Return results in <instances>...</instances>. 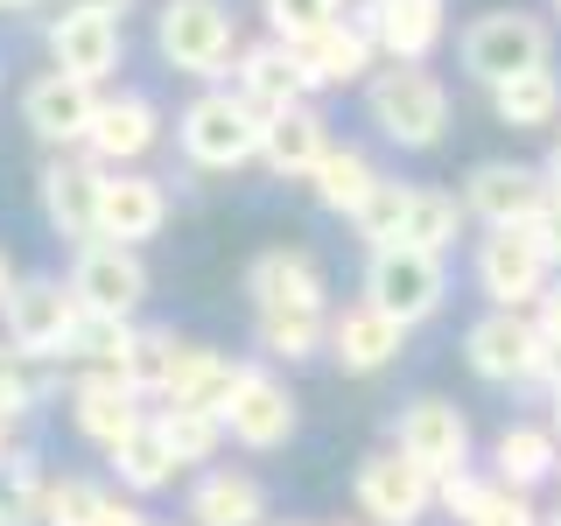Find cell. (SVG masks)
<instances>
[{"label": "cell", "instance_id": "cell-26", "mask_svg": "<svg viewBox=\"0 0 561 526\" xmlns=\"http://www.w3.org/2000/svg\"><path fill=\"white\" fill-rule=\"evenodd\" d=\"M337 148V140H330V119L316 113L309 99H295L288 113H274L267 119V140H260V162H267L280 183H309V169L323 162V155Z\"/></svg>", "mask_w": 561, "mask_h": 526}, {"label": "cell", "instance_id": "cell-51", "mask_svg": "<svg viewBox=\"0 0 561 526\" xmlns=\"http://www.w3.org/2000/svg\"><path fill=\"white\" fill-rule=\"evenodd\" d=\"M548 408H554V435H561V386H548Z\"/></svg>", "mask_w": 561, "mask_h": 526}, {"label": "cell", "instance_id": "cell-38", "mask_svg": "<svg viewBox=\"0 0 561 526\" xmlns=\"http://www.w3.org/2000/svg\"><path fill=\"white\" fill-rule=\"evenodd\" d=\"M175 351H183L175 330H140L134 351H127V365H119V379H127L140 400H162L169 393V373H175Z\"/></svg>", "mask_w": 561, "mask_h": 526}, {"label": "cell", "instance_id": "cell-4", "mask_svg": "<svg viewBox=\"0 0 561 526\" xmlns=\"http://www.w3.org/2000/svg\"><path fill=\"white\" fill-rule=\"evenodd\" d=\"M78 316L84 302L70 295V281L57 274H14L8 302H0V338L14 351H28L35 365H64L70 338H78Z\"/></svg>", "mask_w": 561, "mask_h": 526}, {"label": "cell", "instance_id": "cell-15", "mask_svg": "<svg viewBox=\"0 0 561 526\" xmlns=\"http://www.w3.org/2000/svg\"><path fill=\"white\" fill-rule=\"evenodd\" d=\"M140 421H148V400H140L113 365H78V373H70V428L92 449H119Z\"/></svg>", "mask_w": 561, "mask_h": 526}, {"label": "cell", "instance_id": "cell-8", "mask_svg": "<svg viewBox=\"0 0 561 526\" xmlns=\"http://www.w3.org/2000/svg\"><path fill=\"white\" fill-rule=\"evenodd\" d=\"M70 295H78L92 316H134L148 302V260H140V245H119V239H84L70 245Z\"/></svg>", "mask_w": 561, "mask_h": 526}, {"label": "cell", "instance_id": "cell-40", "mask_svg": "<svg viewBox=\"0 0 561 526\" xmlns=\"http://www.w3.org/2000/svg\"><path fill=\"white\" fill-rule=\"evenodd\" d=\"M99 505H105V491L92 478H49L43 526H99Z\"/></svg>", "mask_w": 561, "mask_h": 526}, {"label": "cell", "instance_id": "cell-45", "mask_svg": "<svg viewBox=\"0 0 561 526\" xmlns=\"http://www.w3.org/2000/svg\"><path fill=\"white\" fill-rule=\"evenodd\" d=\"M534 239H540V253L561 267V197H548L540 204V218H534Z\"/></svg>", "mask_w": 561, "mask_h": 526}, {"label": "cell", "instance_id": "cell-10", "mask_svg": "<svg viewBox=\"0 0 561 526\" xmlns=\"http://www.w3.org/2000/svg\"><path fill=\"white\" fill-rule=\"evenodd\" d=\"M351 499H358V513L373 526H421L435 513V478L400 449H373V456H358Z\"/></svg>", "mask_w": 561, "mask_h": 526}, {"label": "cell", "instance_id": "cell-44", "mask_svg": "<svg viewBox=\"0 0 561 526\" xmlns=\"http://www.w3.org/2000/svg\"><path fill=\"white\" fill-rule=\"evenodd\" d=\"M99 526H154V519L134 505V491H105V505H99Z\"/></svg>", "mask_w": 561, "mask_h": 526}, {"label": "cell", "instance_id": "cell-2", "mask_svg": "<svg viewBox=\"0 0 561 526\" xmlns=\"http://www.w3.org/2000/svg\"><path fill=\"white\" fill-rule=\"evenodd\" d=\"M260 140H267V119H260L232 84H210V92H197L175 113V148L204 175H232L245 162H260Z\"/></svg>", "mask_w": 561, "mask_h": 526}, {"label": "cell", "instance_id": "cell-23", "mask_svg": "<svg viewBox=\"0 0 561 526\" xmlns=\"http://www.w3.org/2000/svg\"><path fill=\"white\" fill-rule=\"evenodd\" d=\"M232 92H239L245 105H253L260 119L288 113L295 99H309L302 64H295L288 35H267V43H239V57H232Z\"/></svg>", "mask_w": 561, "mask_h": 526}, {"label": "cell", "instance_id": "cell-11", "mask_svg": "<svg viewBox=\"0 0 561 526\" xmlns=\"http://www.w3.org/2000/svg\"><path fill=\"white\" fill-rule=\"evenodd\" d=\"M463 365L484 386H534V365H540L534 309H499V302H491L478 323L463 330Z\"/></svg>", "mask_w": 561, "mask_h": 526}, {"label": "cell", "instance_id": "cell-21", "mask_svg": "<svg viewBox=\"0 0 561 526\" xmlns=\"http://www.w3.org/2000/svg\"><path fill=\"white\" fill-rule=\"evenodd\" d=\"M548 197H554L548 169H526V162H478L463 175V204L478 225H534Z\"/></svg>", "mask_w": 561, "mask_h": 526}, {"label": "cell", "instance_id": "cell-42", "mask_svg": "<svg viewBox=\"0 0 561 526\" xmlns=\"http://www.w3.org/2000/svg\"><path fill=\"white\" fill-rule=\"evenodd\" d=\"M260 14H267V28H274V35H288V43H295V35L337 22L344 0H260Z\"/></svg>", "mask_w": 561, "mask_h": 526}, {"label": "cell", "instance_id": "cell-27", "mask_svg": "<svg viewBox=\"0 0 561 526\" xmlns=\"http://www.w3.org/2000/svg\"><path fill=\"white\" fill-rule=\"evenodd\" d=\"M491 478L519 484V491L561 478V435H554V421H548V428H540V421H513V428L491 443Z\"/></svg>", "mask_w": 561, "mask_h": 526}, {"label": "cell", "instance_id": "cell-47", "mask_svg": "<svg viewBox=\"0 0 561 526\" xmlns=\"http://www.w3.org/2000/svg\"><path fill=\"white\" fill-rule=\"evenodd\" d=\"M57 8H105V14H127L134 0H57Z\"/></svg>", "mask_w": 561, "mask_h": 526}, {"label": "cell", "instance_id": "cell-29", "mask_svg": "<svg viewBox=\"0 0 561 526\" xmlns=\"http://www.w3.org/2000/svg\"><path fill=\"white\" fill-rule=\"evenodd\" d=\"M491 113H499V127H513V134L554 127V119H561V78H554V64L519 70V78L491 84Z\"/></svg>", "mask_w": 561, "mask_h": 526}, {"label": "cell", "instance_id": "cell-41", "mask_svg": "<svg viewBox=\"0 0 561 526\" xmlns=\"http://www.w3.org/2000/svg\"><path fill=\"white\" fill-rule=\"evenodd\" d=\"M463 526H548V513L534 505V491H519V484H499V478H491V491L478 499V513H470Z\"/></svg>", "mask_w": 561, "mask_h": 526}, {"label": "cell", "instance_id": "cell-46", "mask_svg": "<svg viewBox=\"0 0 561 526\" xmlns=\"http://www.w3.org/2000/svg\"><path fill=\"white\" fill-rule=\"evenodd\" d=\"M534 323H540V338H554V344H561V288H540Z\"/></svg>", "mask_w": 561, "mask_h": 526}, {"label": "cell", "instance_id": "cell-22", "mask_svg": "<svg viewBox=\"0 0 561 526\" xmlns=\"http://www.w3.org/2000/svg\"><path fill=\"white\" fill-rule=\"evenodd\" d=\"M169 225V190L148 169H105L99 183V232L119 245H148Z\"/></svg>", "mask_w": 561, "mask_h": 526}, {"label": "cell", "instance_id": "cell-54", "mask_svg": "<svg viewBox=\"0 0 561 526\" xmlns=\"http://www.w3.org/2000/svg\"><path fill=\"white\" fill-rule=\"evenodd\" d=\"M548 526H561V505H554V513H548Z\"/></svg>", "mask_w": 561, "mask_h": 526}, {"label": "cell", "instance_id": "cell-16", "mask_svg": "<svg viewBox=\"0 0 561 526\" xmlns=\"http://www.w3.org/2000/svg\"><path fill=\"white\" fill-rule=\"evenodd\" d=\"M127 57V28H119V14L105 8H57L49 14V64L70 70V78L84 84H105Z\"/></svg>", "mask_w": 561, "mask_h": 526}, {"label": "cell", "instance_id": "cell-37", "mask_svg": "<svg viewBox=\"0 0 561 526\" xmlns=\"http://www.w3.org/2000/svg\"><path fill=\"white\" fill-rule=\"evenodd\" d=\"M408 210H414V183H393V175H379L373 197L351 210V232H358L365 245H393L400 232H408Z\"/></svg>", "mask_w": 561, "mask_h": 526}, {"label": "cell", "instance_id": "cell-24", "mask_svg": "<svg viewBox=\"0 0 561 526\" xmlns=\"http://www.w3.org/2000/svg\"><path fill=\"white\" fill-rule=\"evenodd\" d=\"M183 519L190 526H267V484L253 470L204 464L197 484L183 491Z\"/></svg>", "mask_w": 561, "mask_h": 526}, {"label": "cell", "instance_id": "cell-56", "mask_svg": "<svg viewBox=\"0 0 561 526\" xmlns=\"http://www.w3.org/2000/svg\"><path fill=\"white\" fill-rule=\"evenodd\" d=\"M0 526H8V519H0Z\"/></svg>", "mask_w": 561, "mask_h": 526}, {"label": "cell", "instance_id": "cell-3", "mask_svg": "<svg viewBox=\"0 0 561 526\" xmlns=\"http://www.w3.org/2000/svg\"><path fill=\"white\" fill-rule=\"evenodd\" d=\"M154 57L197 84L232 78V57H239L232 0H162L154 8Z\"/></svg>", "mask_w": 561, "mask_h": 526}, {"label": "cell", "instance_id": "cell-19", "mask_svg": "<svg viewBox=\"0 0 561 526\" xmlns=\"http://www.w3.org/2000/svg\"><path fill=\"white\" fill-rule=\"evenodd\" d=\"M245 302L253 309H330V274L309 245H267L245 260Z\"/></svg>", "mask_w": 561, "mask_h": 526}, {"label": "cell", "instance_id": "cell-34", "mask_svg": "<svg viewBox=\"0 0 561 526\" xmlns=\"http://www.w3.org/2000/svg\"><path fill=\"white\" fill-rule=\"evenodd\" d=\"M463 225H470V204L456 197V190H428V183H414V210H408V245H428V253H449L456 239H463Z\"/></svg>", "mask_w": 561, "mask_h": 526}, {"label": "cell", "instance_id": "cell-33", "mask_svg": "<svg viewBox=\"0 0 561 526\" xmlns=\"http://www.w3.org/2000/svg\"><path fill=\"white\" fill-rule=\"evenodd\" d=\"M154 421H162V435H169V449H175V464H183V470L218 464V449H225V414L190 408V400H162V408H154Z\"/></svg>", "mask_w": 561, "mask_h": 526}, {"label": "cell", "instance_id": "cell-28", "mask_svg": "<svg viewBox=\"0 0 561 526\" xmlns=\"http://www.w3.org/2000/svg\"><path fill=\"white\" fill-rule=\"evenodd\" d=\"M239 373H245V358H225L218 344H183V351H175V373H169V393L162 400H190V408L225 414Z\"/></svg>", "mask_w": 561, "mask_h": 526}, {"label": "cell", "instance_id": "cell-48", "mask_svg": "<svg viewBox=\"0 0 561 526\" xmlns=\"http://www.w3.org/2000/svg\"><path fill=\"white\" fill-rule=\"evenodd\" d=\"M8 456H14V421L0 414V464H8Z\"/></svg>", "mask_w": 561, "mask_h": 526}, {"label": "cell", "instance_id": "cell-43", "mask_svg": "<svg viewBox=\"0 0 561 526\" xmlns=\"http://www.w3.org/2000/svg\"><path fill=\"white\" fill-rule=\"evenodd\" d=\"M491 491V478H478V470H449V478H435V513H449V519H470L478 513V499Z\"/></svg>", "mask_w": 561, "mask_h": 526}, {"label": "cell", "instance_id": "cell-17", "mask_svg": "<svg viewBox=\"0 0 561 526\" xmlns=\"http://www.w3.org/2000/svg\"><path fill=\"white\" fill-rule=\"evenodd\" d=\"M393 449L414 456L428 478H449V470L470 464V421H463V408L421 393V400H408V408L393 414Z\"/></svg>", "mask_w": 561, "mask_h": 526}, {"label": "cell", "instance_id": "cell-18", "mask_svg": "<svg viewBox=\"0 0 561 526\" xmlns=\"http://www.w3.org/2000/svg\"><path fill=\"white\" fill-rule=\"evenodd\" d=\"M154 148H162V105L148 92H105L92 134H84V155L105 169H140Z\"/></svg>", "mask_w": 561, "mask_h": 526}, {"label": "cell", "instance_id": "cell-1", "mask_svg": "<svg viewBox=\"0 0 561 526\" xmlns=\"http://www.w3.org/2000/svg\"><path fill=\"white\" fill-rule=\"evenodd\" d=\"M365 119L379 127V140H393L400 155H428L449 134V92L435 70L421 64H386L365 78Z\"/></svg>", "mask_w": 561, "mask_h": 526}, {"label": "cell", "instance_id": "cell-6", "mask_svg": "<svg viewBox=\"0 0 561 526\" xmlns=\"http://www.w3.org/2000/svg\"><path fill=\"white\" fill-rule=\"evenodd\" d=\"M365 302H379L386 316H400V323H428L435 309L449 302V267L443 253H428V245H373V260H365Z\"/></svg>", "mask_w": 561, "mask_h": 526}, {"label": "cell", "instance_id": "cell-32", "mask_svg": "<svg viewBox=\"0 0 561 526\" xmlns=\"http://www.w3.org/2000/svg\"><path fill=\"white\" fill-rule=\"evenodd\" d=\"M373 183H379V169H373V155L365 148H330L323 162L309 169V197L330 210V218H351L365 197H373Z\"/></svg>", "mask_w": 561, "mask_h": 526}, {"label": "cell", "instance_id": "cell-13", "mask_svg": "<svg viewBox=\"0 0 561 526\" xmlns=\"http://www.w3.org/2000/svg\"><path fill=\"white\" fill-rule=\"evenodd\" d=\"M99 183H105V162H92L84 148H57L35 175V197H43V225L70 245L99 239Z\"/></svg>", "mask_w": 561, "mask_h": 526}, {"label": "cell", "instance_id": "cell-49", "mask_svg": "<svg viewBox=\"0 0 561 526\" xmlns=\"http://www.w3.org/2000/svg\"><path fill=\"white\" fill-rule=\"evenodd\" d=\"M540 169H548V190L561 197V148H554V155H548V162H540Z\"/></svg>", "mask_w": 561, "mask_h": 526}, {"label": "cell", "instance_id": "cell-52", "mask_svg": "<svg viewBox=\"0 0 561 526\" xmlns=\"http://www.w3.org/2000/svg\"><path fill=\"white\" fill-rule=\"evenodd\" d=\"M22 8H35V0H0V14H22Z\"/></svg>", "mask_w": 561, "mask_h": 526}, {"label": "cell", "instance_id": "cell-25", "mask_svg": "<svg viewBox=\"0 0 561 526\" xmlns=\"http://www.w3.org/2000/svg\"><path fill=\"white\" fill-rule=\"evenodd\" d=\"M386 64H428L449 35V0H365Z\"/></svg>", "mask_w": 561, "mask_h": 526}, {"label": "cell", "instance_id": "cell-5", "mask_svg": "<svg viewBox=\"0 0 561 526\" xmlns=\"http://www.w3.org/2000/svg\"><path fill=\"white\" fill-rule=\"evenodd\" d=\"M456 57H463V70L491 92V84L519 78V70L554 64V28L540 22V14H526V8H491V14H478V22L463 28Z\"/></svg>", "mask_w": 561, "mask_h": 526}, {"label": "cell", "instance_id": "cell-14", "mask_svg": "<svg viewBox=\"0 0 561 526\" xmlns=\"http://www.w3.org/2000/svg\"><path fill=\"white\" fill-rule=\"evenodd\" d=\"M99 84H84V78H70V70L49 64L43 78H28L22 84V127L43 140L49 155L57 148H84V134H92V119H99Z\"/></svg>", "mask_w": 561, "mask_h": 526}, {"label": "cell", "instance_id": "cell-12", "mask_svg": "<svg viewBox=\"0 0 561 526\" xmlns=\"http://www.w3.org/2000/svg\"><path fill=\"white\" fill-rule=\"evenodd\" d=\"M295 421H302V414H295L288 379H274L267 365L245 358L232 400H225V435H232L239 449H253V456H274V449L295 443Z\"/></svg>", "mask_w": 561, "mask_h": 526}, {"label": "cell", "instance_id": "cell-39", "mask_svg": "<svg viewBox=\"0 0 561 526\" xmlns=\"http://www.w3.org/2000/svg\"><path fill=\"white\" fill-rule=\"evenodd\" d=\"M49 400V379L35 373V358L28 351H14L8 338H0V414L8 421H22V414H35Z\"/></svg>", "mask_w": 561, "mask_h": 526}, {"label": "cell", "instance_id": "cell-53", "mask_svg": "<svg viewBox=\"0 0 561 526\" xmlns=\"http://www.w3.org/2000/svg\"><path fill=\"white\" fill-rule=\"evenodd\" d=\"M267 526H309V519H267Z\"/></svg>", "mask_w": 561, "mask_h": 526}, {"label": "cell", "instance_id": "cell-20", "mask_svg": "<svg viewBox=\"0 0 561 526\" xmlns=\"http://www.w3.org/2000/svg\"><path fill=\"white\" fill-rule=\"evenodd\" d=\"M330 358H337V373H351V379H373V373H386V365L408 351V323L400 316H386L379 302H344L337 316H330Z\"/></svg>", "mask_w": 561, "mask_h": 526}, {"label": "cell", "instance_id": "cell-35", "mask_svg": "<svg viewBox=\"0 0 561 526\" xmlns=\"http://www.w3.org/2000/svg\"><path fill=\"white\" fill-rule=\"evenodd\" d=\"M134 338H140L134 316H92V309H84L64 365H113V373H119V365H127V351H134Z\"/></svg>", "mask_w": 561, "mask_h": 526}, {"label": "cell", "instance_id": "cell-50", "mask_svg": "<svg viewBox=\"0 0 561 526\" xmlns=\"http://www.w3.org/2000/svg\"><path fill=\"white\" fill-rule=\"evenodd\" d=\"M8 288H14V267H8V253H0V302H8Z\"/></svg>", "mask_w": 561, "mask_h": 526}, {"label": "cell", "instance_id": "cell-31", "mask_svg": "<svg viewBox=\"0 0 561 526\" xmlns=\"http://www.w3.org/2000/svg\"><path fill=\"white\" fill-rule=\"evenodd\" d=\"M113 456V478H119V491H134V499H148V491H162V484H175V449H169V435H162V421H154V408H148V421L127 435L119 449H105Z\"/></svg>", "mask_w": 561, "mask_h": 526}, {"label": "cell", "instance_id": "cell-36", "mask_svg": "<svg viewBox=\"0 0 561 526\" xmlns=\"http://www.w3.org/2000/svg\"><path fill=\"white\" fill-rule=\"evenodd\" d=\"M43 499H49V470L28 449H14L0 464V519L8 526H43Z\"/></svg>", "mask_w": 561, "mask_h": 526}, {"label": "cell", "instance_id": "cell-55", "mask_svg": "<svg viewBox=\"0 0 561 526\" xmlns=\"http://www.w3.org/2000/svg\"><path fill=\"white\" fill-rule=\"evenodd\" d=\"M554 14H561V0H554Z\"/></svg>", "mask_w": 561, "mask_h": 526}, {"label": "cell", "instance_id": "cell-57", "mask_svg": "<svg viewBox=\"0 0 561 526\" xmlns=\"http://www.w3.org/2000/svg\"><path fill=\"white\" fill-rule=\"evenodd\" d=\"M183 526H190V519H183Z\"/></svg>", "mask_w": 561, "mask_h": 526}, {"label": "cell", "instance_id": "cell-9", "mask_svg": "<svg viewBox=\"0 0 561 526\" xmlns=\"http://www.w3.org/2000/svg\"><path fill=\"white\" fill-rule=\"evenodd\" d=\"M288 49H295V64H302V84H309V92L358 84V78H373V64H379V35H373V14H365V0H358V8H344L337 22L295 35Z\"/></svg>", "mask_w": 561, "mask_h": 526}, {"label": "cell", "instance_id": "cell-7", "mask_svg": "<svg viewBox=\"0 0 561 526\" xmlns=\"http://www.w3.org/2000/svg\"><path fill=\"white\" fill-rule=\"evenodd\" d=\"M478 295L484 302H499V309H534L540 302V288H548V274H554V260L540 253V239H534V225H484V239H478Z\"/></svg>", "mask_w": 561, "mask_h": 526}, {"label": "cell", "instance_id": "cell-30", "mask_svg": "<svg viewBox=\"0 0 561 526\" xmlns=\"http://www.w3.org/2000/svg\"><path fill=\"white\" fill-rule=\"evenodd\" d=\"M253 344L274 365H302L330 344V309H253Z\"/></svg>", "mask_w": 561, "mask_h": 526}]
</instances>
